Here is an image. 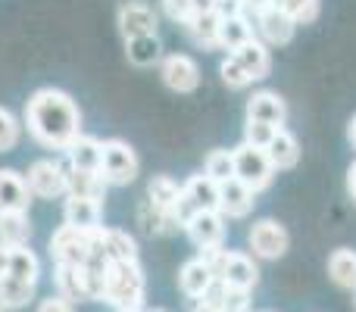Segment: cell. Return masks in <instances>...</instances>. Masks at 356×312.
Returning a JSON list of instances; mask_svg holds the SVG:
<instances>
[{
    "label": "cell",
    "mask_w": 356,
    "mask_h": 312,
    "mask_svg": "<svg viewBox=\"0 0 356 312\" xmlns=\"http://www.w3.org/2000/svg\"><path fill=\"white\" fill-rule=\"evenodd\" d=\"M66 172L69 169L63 163H56V159H38L25 172V184H29L31 197L54 200V197L66 194Z\"/></svg>",
    "instance_id": "cell-6"
},
{
    "label": "cell",
    "mask_w": 356,
    "mask_h": 312,
    "mask_svg": "<svg viewBox=\"0 0 356 312\" xmlns=\"http://www.w3.org/2000/svg\"><path fill=\"white\" fill-rule=\"evenodd\" d=\"M160 75H163V85L175 94H191V91H197V85H200V66H197L188 54L163 56Z\"/></svg>",
    "instance_id": "cell-8"
},
{
    "label": "cell",
    "mask_w": 356,
    "mask_h": 312,
    "mask_svg": "<svg viewBox=\"0 0 356 312\" xmlns=\"http://www.w3.org/2000/svg\"><path fill=\"white\" fill-rule=\"evenodd\" d=\"M253 203H257V194H253L247 184H241L238 178L219 184V213H222V219H244V215L253 209Z\"/></svg>",
    "instance_id": "cell-14"
},
{
    "label": "cell",
    "mask_w": 356,
    "mask_h": 312,
    "mask_svg": "<svg viewBox=\"0 0 356 312\" xmlns=\"http://www.w3.org/2000/svg\"><path fill=\"white\" fill-rule=\"evenodd\" d=\"M347 194H350V200L356 203V163L347 169Z\"/></svg>",
    "instance_id": "cell-41"
},
{
    "label": "cell",
    "mask_w": 356,
    "mask_h": 312,
    "mask_svg": "<svg viewBox=\"0 0 356 312\" xmlns=\"http://www.w3.org/2000/svg\"><path fill=\"white\" fill-rule=\"evenodd\" d=\"M213 281H216L213 269H209L200 256L188 259V263L181 265V272H178V288H181V294L191 297V300H197V303L207 297V290L213 288Z\"/></svg>",
    "instance_id": "cell-16"
},
{
    "label": "cell",
    "mask_w": 356,
    "mask_h": 312,
    "mask_svg": "<svg viewBox=\"0 0 356 312\" xmlns=\"http://www.w3.org/2000/svg\"><path fill=\"white\" fill-rule=\"evenodd\" d=\"M247 240H250L253 256H259V259H278V256H284V253H288V244H291L284 225H278L275 219H259L257 225L250 228Z\"/></svg>",
    "instance_id": "cell-7"
},
{
    "label": "cell",
    "mask_w": 356,
    "mask_h": 312,
    "mask_svg": "<svg viewBox=\"0 0 356 312\" xmlns=\"http://www.w3.org/2000/svg\"><path fill=\"white\" fill-rule=\"evenodd\" d=\"M104 222V203L85 200V197H66L63 203V225L81 228V231H97Z\"/></svg>",
    "instance_id": "cell-12"
},
{
    "label": "cell",
    "mask_w": 356,
    "mask_h": 312,
    "mask_svg": "<svg viewBox=\"0 0 356 312\" xmlns=\"http://www.w3.org/2000/svg\"><path fill=\"white\" fill-rule=\"evenodd\" d=\"M119 31H122L125 41L156 35V13L141 0H129V3L119 6Z\"/></svg>",
    "instance_id": "cell-11"
},
{
    "label": "cell",
    "mask_w": 356,
    "mask_h": 312,
    "mask_svg": "<svg viewBox=\"0 0 356 312\" xmlns=\"http://www.w3.org/2000/svg\"><path fill=\"white\" fill-rule=\"evenodd\" d=\"M54 281H56L60 297L63 300H69L72 306L75 303L91 300V288H88V278H85V265H56Z\"/></svg>",
    "instance_id": "cell-17"
},
{
    "label": "cell",
    "mask_w": 356,
    "mask_h": 312,
    "mask_svg": "<svg viewBox=\"0 0 356 312\" xmlns=\"http://www.w3.org/2000/svg\"><path fill=\"white\" fill-rule=\"evenodd\" d=\"M94 250L104 253L106 263H138V244L129 231L119 228H97L94 234Z\"/></svg>",
    "instance_id": "cell-9"
},
{
    "label": "cell",
    "mask_w": 356,
    "mask_h": 312,
    "mask_svg": "<svg viewBox=\"0 0 356 312\" xmlns=\"http://www.w3.org/2000/svg\"><path fill=\"white\" fill-rule=\"evenodd\" d=\"M353 303H356V290H353Z\"/></svg>",
    "instance_id": "cell-47"
},
{
    "label": "cell",
    "mask_w": 356,
    "mask_h": 312,
    "mask_svg": "<svg viewBox=\"0 0 356 312\" xmlns=\"http://www.w3.org/2000/svg\"><path fill=\"white\" fill-rule=\"evenodd\" d=\"M144 269L138 263H110L106 269V290L104 300L116 312H141L144 306Z\"/></svg>",
    "instance_id": "cell-2"
},
{
    "label": "cell",
    "mask_w": 356,
    "mask_h": 312,
    "mask_svg": "<svg viewBox=\"0 0 356 312\" xmlns=\"http://www.w3.org/2000/svg\"><path fill=\"white\" fill-rule=\"evenodd\" d=\"M138 154L131 150V144L110 138V141H100V175L110 188H122L131 184L138 178Z\"/></svg>",
    "instance_id": "cell-3"
},
{
    "label": "cell",
    "mask_w": 356,
    "mask_h": 312,
    "mask_svg": "<svg viewBox=\"0 0 356 312\" xmlns=\"http://www.w3.org/2000/svg\"><path fill=\"white\" fill-rule=\"evenodd\" d=\"M29 240H31L29 213H0V244L16 250V247H29Z\"/></svg>",
    "instance_id": "cell-23"
},
{
    "label": "cell",
    "mask_w": 356,
    "mask_h": 312,
    "mask_svg": "<svg viewBox=\"0 0 356 312\" xmlns=\"http://www.w3.org/2000/svg\"><path fill=\"white\" fill-rule=\"evenodd\" d=\"M272 3H278V0H272Z\"/></svg>",
    "instance_id": "cell-49"
},
{
    "label": "cell",
    "mask_w": 356,
    "mask_h": 312,
    "mask_svg": "<svg viewBox=\"0 0 356 312\" xmlns=\"http://www.w3.org/2000/svg\"><path fill=\"white\" fill-rule=\"evenodd\" d=\"M259 28V35H263V41L266 44H275V47H282V44H288L291 38H294V31H297V25L291 22L288 16H284L278 6H269V10L263 13V16L253 22Z\"/></svg>",
    "instance_id": "cell-18"
},
{
    "label": "cell",
    "mask_w": 356,
    "mask_h": 312,
    "mask_svg": "<svg viewBox=\"0 0 356 312\" xmlns=\"http://www.w3.org/2000/svg\"><path fill=\"white\" fill-rule=\"evenodd\" d=\"M110 184L104 181L100 172H66V197H85V200H97L104 203V194Z\"/></svg>",
    "instance_id": "cell-19"
},
{
    "label": "cell",
    "mask_w": 356,
    "mask_h": 312,
    "mask_svg": "<svg viewBox=\"0 0 356 312\" xmlns=\"http://www.w3.org/2000/svg\"><path fill=\"white\" fill-rule=\"evenodd\" d=\"M247 119L250 122H266L272 129H282L288 119V104L275 91H257L247 100Z\"/></svg>",
    "instance_id": "cell-13"
},
{
    "label": "cell",
    "mask_w": 356,
    "mask_h": 312,
    "mask_svg": "<svg viewBox=\"0 0 356 312\" xmlns=\"http://www.w3.org/2000/svg\"><path fill=\"white\" fill-rule=\"evenodd\" d=\"M219 312H250V290H225V300H222Z\"/></svg>",
    "instance_id": "cell-38"
},
{
    "label": "cell",
    "mask_w": 356,
    "mask_h": 312,
    "mask_svg": "<svg viewBox=\"0 0 356 312\" xmlns=\"http://www.w3.org/2000/svg\"><path fill=\"white\" fill-rule=\"evenodd\" d=\"M163 10H166V16L178 25H188L191 16H194V3H191V0H163Z\"/></svg>",
    "instance_id": "cell-37"
},
{
    "label": "cell",
    "mask_w": 356,
    "mask_h": 312,
    "mask_svg": "<svg viewBox=\"0 0 356 312\" xmlns=\"http://www.w3.org/2000/svg\"><path fill=\"white\" fill-rule=\"evenodd\" d=\"M184 231H188V238L194 240L200 250H213V247L225 244V219H222V213H216V209L197 213L194 219L184 225Z\"/></svg>",
    "instance_id": "cell-10"
},
{
    "label": "cell",
    "mask_w": 356,
    "mask_h": 312,
    "mask_svg": "<svg viewBox=\"0 0 356 312\" xmlns=\"http://www.w3.org/2000/svg\"><path fill=\"white\" fill-rule=\"evenodd\" d=\"M31 190L25 175L13 169H0V213H29Z\"/></svg>",
    "instance_id": "cell-15"
},
{
    "label": "cell",
    "mask_w": 356,
    "mask_h": 312,
    "mask_svg": "<svg viewBox=\"0 0 356 312\" xmlns=\"http://www.w3.org/2000/svg\"><path fill=\"white\" fill-rule=\"evenodd\" d=\"M219 75H222V81H225L232 91H241V88H247V85H253V79L247 75V69L241 66L234 56H225L222 60V66H219Z\"/></svg>",
    "instance_id": "cell-35"
},
{
    "label": "cell",
    "mask_w": 356,
    "mask_h": 312,
    "mask_svg": "<svg viewBox=\"0 0 356 312\" xmlns=\"http://www.w3.org/2000/svg\"><path fill=\"white\" fill-rule=\"evenodd\" d=\"M154 312H166V309H154Z\"/></svg>",
    "instance_id": "cell-46"
},
{
    "label": "cell",
    "mask_w": 356,
    "mask_h": 312,
    "mask_svg": "<svg viewBox=\"0 0 356 312\" xmlns=\"http://www.w3.org/2000/svg\"><path fill=\"white\" fill-rule=\"evenodd\" d=\"M219 25H222L219 13H194L184 28H188L191 41L200 44V47H219Z\"/></svg>",
    "instance_id": "cell-26"
},
{
    "label": "cell",
    "mask_w": 356,
    "mask_h": 312,
    "mask_svg": "<svg viewBox=\"0 0 356 312\" xmlns=\"http://www.w3.org/2000/svg\"><path fill=\"white\" fill-rule=\"evenodd\" d=\"M228 56H234V60L241 63V66L247 69V75H250L253 81H259V79H266L269 75V69H272V56H269V47H266L263 41H247L241 50H234V54H228Z\"/></svg>",
    "instance_id": "cell-21"
},
{
    "label": "cell",
    "mask_w": 356,
    "mask_h": 312,
    "mask_svg": "<svg viewBox=\"0 0 356 312\" xmlns=\"http://www.w3.org/2000/svg\"><path fill=\"white\" fill-rule=\"evenodd\" d=\"M66 163L75 172H100V141L81 135L72 147L66 150Z\"/></svg>",
    "instance_id": "cell-24"
},
{
    "label": "cell",
    "mask_w": 356,
    "mask_h": 312,
    "mask_svg": "<svg viewBox=\"0 0 356 312\" xmlns=\"http://www.w3.org/2000/svg\"><path fill=\"white\" fill-rule=\"evenodd\" d=\"M38 312H75V306L56 294V297H47V300L38 303Z\"/></svg>",
    "instance_id": "cell-40"
},
{
    "label": "cell",
    "mask_w": 356,
    "mask_h": 312,
    "mask_svg": "<svg viewBox=\"0 0 356 312\" xmlns=\"http://www.w3.org/2000/svg\"><path fill=\"white\" fill-rule=\"evenodd\" d=\"M0 312H6V309H3V306H0Z\"/></svg>",
    "instance_id": "cell-48"
},
{
    "label": "cell",
    "mask_w": 356,
    "mask_h": 312,
    "mask_svg": "<svg viewBox=\"0 0 356 312\" xmlns=\"http://www.w3.org/2000/svg\"><path fill=\"white\" fill-rule=\"evenodd\" d=\"M178 194H181V184H175L169 175H154L147 181V203L154 209H160V213H166V215H172Z\"/></svg>",
    "instance_id": "cell-27"
},
{
    "label": "cell",
    "mask_w": 356,
    "mask_h": 312,
    "mask_svg": "<svg viewBox=\"0 0 356 312\" xmlns=\"http://www.w3.org/2000/svg\"><path fill=\"white\" fill-rule=\"evenodd\" d=\"M35 288L38 284L19 281V278H13V275H0V306L3 309H22L25 303L35 297Z\"/></svg>",
    "instance_id": "cell-30"
},
{
    "label": "cell",
    "mask_w": 356,
    "mask_h": 312,
    "mask_svg": "<svg viewBox=\"0 0 356 312\" xmlns=\"http://www.w3.org/2000/svg\"><path fill=\"white\" fill-rule=\"evenodd\" d=\"M19 138H22V125H19V119L13 116L6 106H0V154L16 150Z\"/></svg>",
    "instance_id": "cell-34"
},
{
    "label": "cell",
    "mask_w": 356,
    "mask_h": 312,
    "mask_svg": "<svg viewBox=\"0 0 356 312\" xmlns=\"http://www.w3.org/2000/svg\"><path fill=\"white\" fill-rule=\"evenodd\" d=\"M125 54H129V63L147 69V66L163 63V44H160V38H156V35L131 38V41H125Z\"/></svg>",
    "instance_id": "cell-28"
},
{
    "label": "cell",
    "mask_w": 356,
    "mask_h": 312,
    "mask_svg": "<svg viewBox=\"0 0 356 312\" xmlns=\"http://www.w3.org/2000/svg\"><path fill=\"white\" fill-rule=\"evenodd\" d=\"M347 138H350V144L356 147V116L350 119V125H347Z\"/></svg>",
    "instance_id": "cell-44"
},
{
    "label": "cell",
    "mask_w": 356,
    "mask_h": 312,
    "mask_svg": "<svg viewBox=\"0 0 356 312\" xmlns=\"http://www.w3.org/2000/svg\"><path fill=\"white\" fill-rule=\"evenodd\" d=\"M6 275L19 278V281L38 284V275H41L38 256L29 250V247H16V250H10V269H6Z\"/></svg>",
    "instance_id": "cell-31"
},
{
    "label": "cell",
    "mask_w": 356,
    "mask_h": 312,
    "mask_svg": "<svg viewBox=\"0 0 356 312\" xmlns=\"http://www.w3.org/2000/svg\"><path fill=\"white\" fill-rule=\"evenodd\" d=\"M94 250V231L60 225L50 238V259L56 265H85Z\"/></svg>",
    "instance_id": "cell-5"
},
{
    "label": "cell",
    "mask_w": 356,
    "mask_h": 312,
    "mask_svg": "<svg viewBox=\"0 0 356 312\" xmlns=\"http://www.w3.org/2000/svg\"><path fill=\"white\" fill-rule=\"evenodd\" d=\"M216 13H219L222 19L244 16V0H216Z\"/></svg>",
    "instance_id": "cell-39"
},
{
    "label": "cell",
    "mask_w": 356,
    "mask_h": 312,
    "mask_svg": "<svg viewBox=\"0 0 356 312\" xmlns=\"http://www.w3.org/2000/svg\"><path fill=\"white\" fill-rule=\"evenodd\" d=\"M247 41H253V25L247 22L244 16H232V19H222L219 25V47L234 54L241 50Z\"/></svg>",
    "instance_id": "cell-29"
},
{
    "label": "cell",
    "mask_w": 356,
    "mask_h": 312,
    "mask_svg": "<svg viewBox=\"0 0 356 312\" xmlns=\"http://www.w3.org/2000/svg\"><path fill=\"white\" fill-rule=\"evenodd\" d=\"M194 312H219V309H213V306H203V303H197Z\"/></svg>",
    "instance_id": "cell-45"
},
{
    "label": "cell",
    "mask_w": 356,
    "mask_h": 312,
    "mask_svg": "<svg viewBox=\"0 0 356 312\" xmlns=\"http://www.w3.org/2000/svg\"><path fill=\"white\" fill-rule=\"evenodd\" d=\"M232 154H234V178H238L241 184H247L253 194H259V190L269 188L272 178H275V169H272L266 150L250 147V144L241 141Z\"/></svg>",
    "instance_id": "cell-4"
},
{
    "label": "cell",
    "mask_w": 356,
    "mask_h": 312,
    "mask_svg": "<svg viewBox=\"0 0 356 312\" xmlns=\"http://www.w3.org/2000/svg\"><path fill=\"white\" fill-rule=\"evenodd\" d=\"M6 269H10V247L0 244V275H6Z\"/></svg>",
    "instance_id": "cell-43"
},
{
    "label": "cell",
    "mask_w": 356,
    "mask_h": 312,
    "mask_svg": "<svg viewBox=\"0 0 356 312\" xmlns=\"http://www.w3.org/2000/svg\"><path fill=\"white\" fill-rule=\"evenodd\" d=\"M203 175H209L213 181L225 184L234 178V154L232 150H209L203 159Z\"/></svg>",
    "instance_id": "cell-32"
},
{
    "label": "cell",
    "mask_w": 356,
    "mask_h": 312,
    "mask_svg": "<svg viewBox=\"0 0 356 312\" xmlns=\"http://www.w3.org/2000/svg\"><path fill=\"white\" fill-rule=\"evenodd\" d=\"M266 156H269V163L275 172L294 169V165L300 163V144H297V138L291 135V131L278 129L275 138H272V144L266 147Z\"/></svg>",
    "instance_id": "cell-22"
},
{
    "label": "cell",
    "mask_w": 356,
    "mask_h": 312,
    "mask_svg": "<svg viewBox=\"0 0 356 312\" xmlns=\"http://www.w3.org/2000/svg\"><path fill=\"white\" fill-rule=\"evenodd\" d=\"M278 10L291 19L294 25H309L319 19V10H322V0H278Z\"/></svg>",
    "instance_id": "cell-33"
},
{
    "label": "cell",
    "mask_w": 356,
    "mask_h": 312,
    "mask_svg": "<svg viewBox=\"0 0 356 312\" xmlns=\"http://www.w3.org/2000/svg\"><path fill=\"white\" fill-rule=\"evenodd\" d=\"M328 278H332L338 288L356 290V250L338 247V250L328 256Z\"/></svg>",
    "instance_id": "cell-25"
},
{
    "label": "cell",
    "mask_w": 356,
    "mask_h": 312,
    "mask_svg": "<svg viewBox=\"0 0 356 312\" xmlns=\"http://www.w3.org/2000/svg\"><path fill=\"white\" fill-rule=\"evenodd\" d=\"M275 131L278 129H272V125H266V122H250V119H247V125H244V144L266 150L272 144V138H275Z\"/></svg>",
    "instance_id": "cell-36"
},
{
    "label": "cell",
    "mask_w": 356,
    "mask_h": 312,
    "mask_svg": "<svg viewBox=\"0 0 356 312\" xmlns=\"http://www.w3.org/2000/svg\"><path fill=\"white\" fill-rule=\"evenodd\" d=\"M25 125L41 147L63 150V154L81 138L79 106L66 91H56V88H41L31 94L25 104Z\"/></svg>",
    "instance_id": "cell-1"
},
{
    "label": "cell",
    "mask_w": 356,
    "mask_h": 312,
    "mask_svg": "<svg viewBox=\"0 0 356 312\" xmlns=\"http://www.w3.org/2000/svg\"><path fill=\"white\" fill-rule=\"evenodd\" d=\"M184 197H188L191 203L197 206V213H203V209H216L219 213V181H213L209 175H191L188 181L181 184Z\"/></svg>",
    "instance_id": "cell-20"
},
{
    "label": "cell",
    "mask_w": 356,
    "mask_h": 312,
    "mask_svg": "<svg viewBox=\"0 0 356 312\" xmlns=\"http://www.w3.org/2000/svg\"><path fill=\"white\" fill-rule=\"evenodd\" d=\"M194 13H216V0H191Z\"/></svg>",
    "instance_id": "cell-42"
}]
</instances>
